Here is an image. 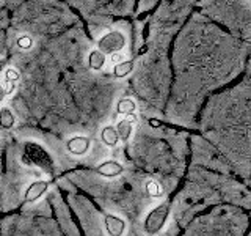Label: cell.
<instances>
[{
    "label": "cell",
    "mask_w": 251,
    "mask_h": 236,
    "mask_svg": "<svg viewBox=\"0 0 251 236\" xmlns=\"http://www.w3.org/2000/svg\"><path fill=\"white\" fill-rule=\"evenodd\" d=\"M6 96V94H5V88H3V85H0V102H2L3 101V98Z\"/></svg>",
    "instance_id": "obj_18"
},
{
    "label": "cell",
    "mask_w": 251,
    "mask_h": 236,
    "mask_svg": "<svg viewBox=\"0 0 251 236\" xmlns=\"http://www.w3.org/2000/svg\"><path fill=\"white\" fill-rule=\"evenodd\" d=\"M110 60H112V63H115V65H116V63L123 61L124 57L121 55V52H116V54H112V55H110Z\"/></svg>",
    "instance_id": "obj_17"
},
{
    "label": "cell",
    "mask_w": 251,
    "mask_h": 236,
    "mask_svg": "<svg viewBox=\"0 0 251 236\" xmlns=\"http://www.w3.org/2000/svg\"><path fill=\"white\" fill-rule=\"evenodd\" d=\"M14 123H16V118L11 110L8 107L0 109V126H2L3 129H11Z\"/></svg>",
    "instance_id": "obj_12"
},
{
    "label": "cell",
    "mask_w": 251,
    "mask_h": 236,
    "mask_svg": "<svg viewBox=\"0 0 251 236\" xmlns=\"http://www.w3.org/2000/svg\"><path fill=\"white\" fill-rule=\"evenodd\" d=\"M135 110H137V104H135V101H132L130 98H123L118 101V104H116V112L118 114H121V115H133L135 114Z\"/></svg>",
    "instance_id": "obj_8"
},
{
    "label": "cell",
    "mask_w": 251,
    "mask_h": 236,
    "mask_svg": "<svg viewBox=\"0 0 251 236\" xmlns=\"http://www.w3.org/2000/svg\"><path fill=\"white\" fill-rule=\"evenodd\" d=\"M132 69H133V60H123L120 63H116L115 68H113V74L116 77H126L127 74L132 73Z\"/></svg>",
    "instance_id": "obj_11"
},
{
    "label": "cell",
    "mask_w": 251,
    "mask_h": 236,
    "mask_svg": "<svg viewBox=\"0 0 251 236\" xmlns=\"http://www.w3.org/2000/svg\"><path fill=\"white\" fill-rule=\"evenodd\" d=\"M135 117H132V118H123V120L118 121L116 124V132H118V137H120L124 144L130 139L132 136V124L135 123Z\"/></svg>",
    "instance_id": "obj_7"
},
{
    "label": "cell",
    "mask_w": 251,
    "mask_h": 236,
    "mask_svg": "<svg viewBox=\"0 0 251 236\" xmlns=\"http://www.w3.org/2000/svg\"><path fill=\"white\" fill-rule=\"evenodd\" d=\"M98 47L99 52L102 54H116L121 52L126 47V36L121 33V31H108L104 36H102L98 41Z\"/></svg>",
    "instance_id": "obj_2"
},
{
    "label": "cell",
    "mask_w": 251,
    "mask_h": 236,
    "mask_svg": "<svg viewBox=\"0 0 251 236\" xmlns=\"http://www.w3.org/2000/svg\"><path fill=\"white\" fill-rule=\"evenodd\" d=\"M146 192H148L149 197H151V199H159V197L163 195L160 184L155 183V181H152V179L146 181Z\"/></svg>",
    "instance_id": "obj_13"
},
{
    "label": "cell",
    "mask_w": 251,
    "mask_h": 236,
    "mask_svg": "<svg viewBox=\"0 0 251 236\" xmlns=\"http://www.w3.org/2000/svg\"><path fill=\"white\" fill-rule=\"evenodd\" d=\"M3 66H5V60H0V73H2Z\"/></svg>",
    "instance_id": "obj_19"
},
{
    "label": "cell",
    "mask_w": 251,
    "mask_h": 236,
    "mask_svg": "<svg viewBox=\"0 0 251 236\" xmlns=\"http://www.w3.org/2000/svg\"><path fill=\"white\" fill-rule=\"evenodd\" d=\"M91 140L85 136H74L66 142V149L71 154L75 156H83L90 149Z\"/></svg>",
    "instance_id": "obj_3"
},
{
    "label": "cell",
    "mask_w": 251,
    "mask_h": 236,
    "mask_svg": "<svg viewBox=\"0 0 251 236\" xmlns=\"http://www.w3.org/2000/svg\"><path fill=\"white\" fill-rule=\"evenodd\" d=\"M16 43H18V46L21 47V49H24V51H28V49H31V47H33V39H31L28 35L19 36Z\"/></svg>",
    "instance_id": "obj_14"
},
{
    "label": "cell",
    "mask_w": 251,
    "mask_h": 236,
    "mask_svg": "<svg viewBox=\"0 0 251 236\" xmlns=\"http://www.w3.org/2000/svg\"><path fill=\"white\" fill-rule=\"evenodd\" d=\"M19 77H21V74L16 68H8L5 71V82H14L16 84L19 81Z\"/></svg>",
    "instance_id": "obj_15"
},
{
    "label": "cell",
    "mask_w": 251,
    "mask_h": 236,
    "mask_svg": "<svg viewBox=\"0 0 251 236\" xmlns=\"http://www.w3.org/2000/svg\"><path fill=\"white\" fill-rule=\"evenodd\" d=\"M3 88H5V94H13V91L16 90V84L14 82H5Z\"/></svg>",
    "instance_id": "obj_16"
},
{
    "label": "cell",
    "mask_w": 251,
    "mask_h": 236,
    "mask_svg": "<svg viewBox=\"0 0 251 236\" xmlns=\"http://www.w3.org/2000/svg\"><path fill=\"white\" fill-rule=\"evenodd\" d=\"M96 172L99 173L100 177H105V178H115V177H120L121 173L124 172V167L116 161H105L102 162L100 165H98Z\"/></svg>",
    "instance_id": "obj_6"
},
{
    "label": "cell",
    "mask_w": 251,
    "mask_h": 236,
    "mask_svg": "<svg viewBox=\"0 0 251 236\" xmlns=\"http://www.w3.org/2000/svg\"><path fill=\"white\" fill-rule=\"evenodd\" d=\"M105 65V55L99 52L98 49L96 51H91L90 55H88V66L90 69L93 71H100Z\"/></svg>",
    "instance_id": "obj_9"
},
{
    "label": "cell",
    "mask_w": 251,
    "mask_h": 236,
    "mask_svg": "<svg viewBox=\"0 0 251 236\" xmlns=\"http://www.w3.org/2000/svg\"><path fill=\"white\" fill-rule=\"evenodd\" d=\"M168 212H170V205L168 203H162L159 206H155L145 219V232L149 235H157L159 233L165 222H167V217H168Z\"/></svg>",
    "instance_id": "obj_1"
},
{
    "label": "cell",
    "mask_w": 251,
    "mask_h": 236,
    "mask_svg": "<svg viewBox=\"0 0 251 236\" xmlns=\"http://www.w3.org/2000/svg\"><path fill=\"white\" fill-rule=\"evenodd\" d=\"M47 187H49V181H46V179L33 181L25 191V202H28V203L36 202L39 197L47 191Z\"/></svg>",
    "instance_id": "obj_5"
},
{
    "label": "cell",
    "mask_w": 251,
    "mask_h": 236,
    "mask_svg": "<svg viewBox=\"0 0 251 236\" xmlns=\"http://www.w3.org/2000/svg\"><path fill=\"white\" fill-rule=\"evenodd\" d=\"M105 230L110 236H123L126 232V222L115 214H107L105 216Z\"/></svg>",
    "instance_id": "obj_4"
},
{
    "label": "cell",
    "mask_w": 251,
    "mask_h": 236,
    "mask_svg": "<svg viewBox=\"0 0 251 236\" xmlns=\"http://www.w3.org/2000/svg\"><path fill=\"white\" fill-rule=\"evenodd\" d=\"M100 139L107 147H115L118 144V140H120V137H118V132H116V129L113 128V126H105V128L102 129V132H100Z\"/></svg>",
    "instance_id": "obj_10"
}]
</instances>
